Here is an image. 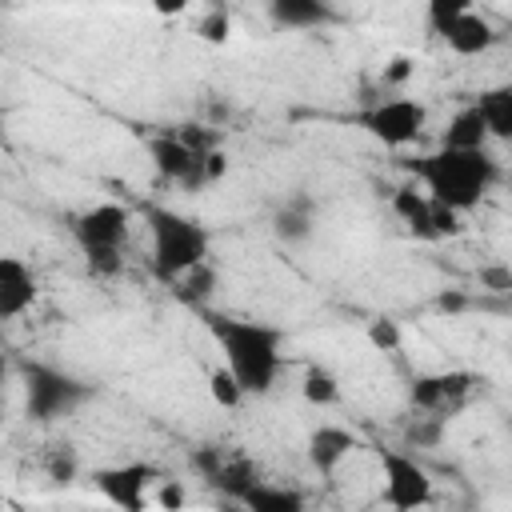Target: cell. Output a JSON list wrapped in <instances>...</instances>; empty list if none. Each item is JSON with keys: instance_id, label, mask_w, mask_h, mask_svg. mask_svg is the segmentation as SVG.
<instances>
[{"instance_id": "obj_2", "label": "cell", "mask_w": 512, "mask_h": 512, "mask_svg": "<svg viewBox=\"0 0 512 512\" xmlns=\"http://www.w3.org/2000/svg\"><path fill=\"white\" fill-rule=\"evenodd\" d=\"M428 200L448 208H476L500 184V160L488 148H436L432 156L412 164Z\"/></svg>"}, {"instance_id": "obj_20", "label": "cell", "mask_w": 512, "mask_h": 512, "mask_svg": "<svg viewBox=\"0 0 512 512\" xmlns=\"http://www.w3.org/2000/svg\"><path fill=\"white\" fill-rule=\"evenodd\" d=\"M256 480H260V468H256L248 456H224V464L208 476V484L220 488V492L232 496V500H240Z\"/></svg>"}, {"instance_id": "obj_37", "label": "cell", "mask_w": 512, "mask_h": 512, "mask_svg": "<svg viewBox=\"0 0 512 512\" xmlns=\"http://www.w3.org/2000/svg\"><path fill=\"white\" fill-rule=\"evenodd\" d=\"M152 4V12H160V16H180L184 8H188V0H148Z\"/></svg>"}, {"instance_id": "obj_21", "label": "cell", "mask_w": 512, "mask_h": 512, "mask_svg": "<svg viewBox=\"0 0 512 512\" xmlns=\"http://www.w3.org/2000/svg\"><path fill=\"white\" fill-rule=\"evenodd\" d=\"M172 292H176V300H180V304H192V308L208 304V300H212V292H216V268H212L208 260L192 264L188 272H180V276L172 280Z\"/></svg>"}, {"instance_id": "obj_11", "label": "cell", "mask_w": 512, "mask_h": 512, "mask_svg": "<svg viewBox=\"0 0 512 512\" xmlns=\"http://www.w3.org/2000/svg\"><path fill=\"white\" fill-rule=\"evenodd\" d=\"M36 276L20 256H0V320H16L36 304Z\"/></svg>"}, {"instance_id": "obj_40", "label": "cell", "mask_w": 512, "mask_h": 512, "mask_svg": "<svg viewBox=\"0 0 512 512\" xmlns=\"http://www.w3.org/2000/svg\"><path fill=\"white\" fill-rule=\"evenodd\" d=\"M0 504H4V496H0Z\"/></svg>"}, {"instance_id": "obj_9", "label": "cell", "mask_w": 512, "mask_h": 512, "mask_svg": "<svg viewBox=\"0 0 512 512\" xmlns=\"http://www.w3.org/2000/svg\"><path fill=\"white\" fill-rule=\"evenodd\" d=\"M148 152H152V164H156V172H160L164 180H172V184H180V188H188V192H200V188L208 184V180H204V164H200L204 152H192L188 144H180L176 132L152 140Z\"/></svg>"}, {"instance_id": "obj_7", "label": "cell", "mask_w": 512, "mask_h": 512, "mask_svg": "<svg viewBox=\"0 0 512 512\" xmlns=\"http://www.w3.org/2000/svg\"><path fill=\"white\" fill-rule=\"evenodd\" d=\"M96 492L104 500H112L116 508H144V492L152 484H160V472L144 460H132V464H116V468H100L96 476Z\"/></svg>"}, {"instance_id": "obj_1", "label": "cell", "mask_w": 512, "mask_h": 512, "mask_svg": "<svg viewBox=\"0 0 512 512\" xmlns=\"http://www.w3.org/2000/svg\"><path fill=\"white\" fill-rule=\"evenodd\" d=\"M216 348L224 352L228 372L240 380V388L248 396H268L276 376H280V348H284V332L260 320H240V316H204Z\"/></svg>"}, {"instance_id": "obj_31", "label": "cell", "mask_w": 512, "mask_h": 512, "mask_svg": "<svg viewBox=\"0 0 512 512\" xmlns=\"http://www.w3.org/2000/svg\"><path fill=\"white\" fill-rule=\"evenodd\" d=\"M224 456H228L224 448H216V444H200V448L188 456V464H192V472H196V476H204V480H208V476L224 464Z\"/></svg>"}, {"instance_id": "obj_25", "label": "cell", "mask_w": 512, "mask_h": 512, "mask_svg": "<svg viewBox=\"0 0 512 512\" xmlns=\"http://www.w3.org/2000/svg\"><path fill=\"white\" fill-rule=\"evenodd\" d=\"M460 216H464L460 208H448V204L428 200V220H432L436 240H444V236H460V232H464V220H460Z\"/></svg>"}, {"instance_id": "obj_14", "label": "cell", "mask_w": 512, "mask_h": 512, "mask_svg": "<svg viewBox=\"0 0 512 512\" xmlns=\"http://www.w3.org/2000/svg\"><path fill=\"white\" fill-rule=\"evenodd\" d=\"M312 224H316V200L312 196H292L288 204H280V212L272 216V232L284 240V244H304L312 236Z\"/></svg>"}, {"instance_id": "obj_18", "label": "cell", "mask_w": 512, "mask_h": 512, "mask_svg": "<svg viewBox=\"0 0 512 512\" xmlns=\"http://www.w3.org/2000/svg\"><path fill=\"white\" fill-rule=\"evenodd\" d=\"M480 116H484V128H488V140H508L512 136V88H488L480 92L476 100Z\"/></svg>"}, {"instance_id": "obj_19", "label": "cell", "mask_w": 512, "mask_h": 512, "mask_svg": "<svg viewBox=\"0 0 512 512\" xmlns=\"http://www.w3.org/2000/svg\"><path fill=\"white\" fill-rule=\"evenodd\" d=\"M240 504H244V508H252V512H300V508H304V496H300L296 488L256 480V484L240 496Z\"/></svg>"}, {"instance_id": "obj_26", "label": "cell", "mask_w": 512, "mask_h": 512, "mask_svg": "<svg viewBox=\"0 0 512 512\" xmlns=\"http://www.w3.org/2000/svg\"><path fill=\"white\" fill-rule=\"evenodd\" d=\"M84 264L92 276H116L124 268L120 248H84Z\"/></svg>"}, {"instance_id": "obj_30", "label": "cell", "mask_w": 512, "mask_h": 512, "mask_svg": "<svg viewBox=\"0 0 512 512\" xmlns=\"http://www.w3.org/2000/svg\"><path fill=\"white\" fill-rule=\"evenodd\" d=\"M368 340H372V348H380V352H396V348H400V324H396V320H372V324H368Z\"/></svg>"}, {"instance_id": "obj_24", "label": "cell", "mask_w": 512, "mask_h": 512, "mask_svg": "<svg viewBox=\"0 0 512 512\" xmlns=\"http://www.w3.org/2000/svg\"><path fill=\"white\" fill-rule=\"evenodd\" d=\"M196 36H200L204 44H228V36H232V16H228L224 8H212L208 16H200Z\"/></svg>"}, {"instance_id": "obj_28", "label": "cell", "mask_w": 512, "mask_h": 512, "mask_svg": "<svg viewBox=\"0 0 512 512\" xmlns=\"http://www.w3.org/2000/svg\"><path fill=\"white\" fill-rule=\"evenodd\" d=\"M424 4H428V24L440 32L448 20H456L460 12H468L476 0H424Z\"/></svg>"}, {"instance_id": "obj_15", "label": "cell", "mask_w": 512, "mask_h": 512, "mask_svg": "<svg viewBox=\"0 0 512 512\" xmlns=\"http://www.w3.org/2000/svg\"><path fill=\"white\" fill-rule=\"evenodd\" d=\"M268 16L276 28H320L332 20L328 0H268Z\"/></svg>"}, {"instance_id": "obj_17", "label": "cell", "mask_w": 512, "mask_h": 512, "mask_svg": "<svg viewBox=\"0 0 512 512\" xmlns=\"http://www.w3.org/2000/svg\"><path fill=\"white\" fill-rule=\"evenodd\" d=\"M440 148H488V128H484V116L476 104L460 108L444 132H440Z\"/></svg>"}, {"instance_id": "obj_36", "label": "cell", "mask_w": 512, "mask_h": 512, "mask_svg": "<svg viewBox=\"0 0 512 512\" xmlns=\"http://www.w3.org/2000/svg\"><path fill=\"white\" fill-rule=\"evenodd\" d=\"M464 308H468L464 292H440L436 296V312H464Z\"/></svg>"}, {"instance_id": "obj_4", "label": "cell", "mask_w": 512, "mask_h": 512, "mask_svg": "<svg viewBox=\"0 0 512 512\" xmlns=\"http://www.w3.org/2000/svg\"><path fill=\"white\" fill-rule=\"evenodd\" d=\"M84 400H92V384L60 372V368H48V364H28L24 368V404H28L32 420L48 424V420L72 416Z\"/></svg>"}, {"instance_id": "obj_8", "label": "cell", "mask_w": 512, "mask_h": 512, "mask_svg": "<svg viewBox=\"0 0 512 512\" xmlns=\"http://www.w3.org/2000/svg\"><path fill=\"white\" fill-rule=\"evenodd\" d=\"M128 208L120 204H92L72 220V236L80 248H120L128 240Z\"/></svg>"}, {"instance_id": "obj_29", "label": "cell", "mask_w": 512, "mask_h": 512, "mask_svg": "<svg viewBox=\"0 0 512 512\" xmlns=\"http://www.w3.org/2000/svg\"><path fill=\"white\" fill-rule=\"evenodd\" d=\"M176 140H180V144H188L192 152H208V148H220V136H216V128H200V124H184V128H176Z\"/></svg>"}, {"instance_id": "obj_10", "label": "cell", "mask_w": 512, "mask_h": 512, "mask_svg": "<svg viewBox=\"0 0 512 512\" xmlns=\"http://www.w3.org/2000/svg\"><path fill=\"white\" fill-rule=\"evenodd\" d=\"M472 384H476L472 372H424L412 380L408 400L424 412H448L472 392Z\"/></svg>"}, {"instance_id": "obj_12", "label": "cell", "mask_w": 512, "mask_h": 512, "mask_svg": "<svg viewBox=\"0 0 512 512\" xmlns=\"http://www.w3.org/2000/svg\"><path fill=\"white\" fill-rule=\"evenodd\" d=\"M440 36H444V44L456 52V56H480V52H488L492 44H496V28H492V20L488 16H480V12H460L456 20H448L444 28H440Z\"/></svg>"}, {"instance_id": "obj_16", "label": "cell", "mask_w": 512, "mask_h": 512, "mask_svg": "<svg viewBox=\"0 0 512 512\" xmlns=\"http://www.w3.org/2000/svg\"><path fill=\"white\" fill-rule=\"evenodd\" d=\"M392 212L408 224L412 236H420V240H436L432 220H428V192H424L420 184H400V188H392Z\"/></svg>"}, {"instance_id": "obj_13", "label": "cell", "mask_w": 512, "mask_h": 512, "mask_svg": "<svg viewBox=\"0 0 512 512\" xmlns=\"http://www.w3.org/2000/svg\"><path fill=\"white\" fill-rule=\"evenodd\" d=\"M360 448V440L348 432V428H336V424H320L312 436H308V460H312V468L316 472H336V464L348 456V452H356Z\"/></svg>"}, {"instance_id": "obj_34", "label": "cell", "mask_w": 512, "mask_h": 512, "mask_svg": "<svg viewBox=\"0 0 512 512\" xmlns=\"http://www.w3.org/2000/svg\"><path fill=\"white\" fill-rule=\"evenodd\" d=\"M156 504H160V508H180V504H184V488H180L176 480H164V476H160V492H156Z\"/></svg>"}, {"instance_id": "obj_39", "label": "cell", "mask_w": 512, "mask_h": 512, "mask_svg": "<svg viewBox=\"0 0 512 512\" xmlns=\"http://www.w3.org/2000/svg\"><path fill=\"white\" fill-rule=\"evenodd\" d=\"M4 120H8V116H4V108H0V144H4Z\"/></svg>"}, {"instance_id": "obj_35", "label": "cell", "mask_w": 512, "mask_h": 512, "mask_svg": "<svg viewBox=\"0 0 512 512\" xmlns=\"http://www.w3.org/2000/svg\"><path fill=\"white\" fill-rule=\"evenodd\" d=\"M480 284L492 288V292H508L512 288V272L508 268H484L480 272Z\"/></svg>"}, {"instance_id": "obj_41", "label": "cell", "mask_w": 512, "mask_h": 512, "mask_svg": "<svg viewBox=\"0 0 512 512\" xmlns=\"http://www.w3.org/2000/svg\"><path fill=\"white\" fill-rule=\"evenodd\" d=\"M0 352H4V348H0Z\"/></svg>"}, {"instance_id": "obj_5", "label": "cell", "mask_w": 512, "mask_h": 512, "mask_svg": "<svg viewBox=\"0 0 512 512\" xmlns=\"http://www.w3.org/2000/svg\"><path fill=\"white\" fill-rule=\"evenodd\" d=\"M424 120H428V112H424V104L412 100V96L380 100V104H372V108H364V112L356 116V124H360L368 136H376L384 148H408V144L424 132Z\"/></svg>"}, {"instance_id": "obj_3", "label": "cell", "mask_w": 512, "mask_h": 512, "mask_svg": "<svg viewBox=\"0 0 512 512\" xmlns=\"http://www.w3.org/2000/svg\"><path fill=\"white\" fill-rule=\"evenodd\" d=\"M148 236H152V272L160 280H176L192 264L208 260V228L176 208H148Z\"/></svg>"}, {"instance_id": "obj_6", "label": "cell", "mask_w": 512, "mask_h": 512, "mask_svg": "<svg viewBox=\"0 0 512 512\" xmlns=\"http://www.w3.org/2000/svg\"><path fill=\"white\" fill-rule=\"evenodd\" d=\"M380 468H384V504L408 512V508H420L432 500V480L416 464V456L388 448V452H380Z\"/></svg>"}, {"instance_id": "obj_38", "label": "cell", "mask_w": 512, "mask_h": 512, "mask_svg": "<svg viewBox=\"0 0 512 512\" xmlns=\"http://www.w3.org/2000/svg\"><path fill=\"white\" fill-rule=\"evenodd\" d=\"M4 380H8V356L0 352V392H4Z\"/></svg>"}, {"instance_id": "obj_23", "label": "cell", "mask_w": 512, "mask_h": 512, "mask_svg": "<svg viewBox=\"0 0 512 512\" xmlns=\"http://www.w3.org/2000/svg\"><path fill=\"white\" fill-rule=\"evenodd\" d=\"M208 396H212L220 408H240V400H244L248 392H244L240 380L228 372V364H220V368L208 372Z\"/></svg>"}, {"instance_id": "obj_32", "label": "cell", "mask_w": 512, "mask_h": 512, "mask_svg": "<svg viewBox=\"0 0 512 512\" xmlns=\"http://www.w3.org/2000/svg\"><path fill=\"white\" fill-rule=\"evenodd\" d=\"M412 72H416V64H412L408 56H392V60L384 64L380 80H384V84H408V80H412Z\"/></svg>"}, {"instance_id": "obj_22", "label": "cell", "mask_w": 512, "mask_h": 512, "mask_svg": "<svg viewBox=\"0 0 512 512\" xmlns=\"http://www.w3.org/2000/svg\"><path fill=\"white\" fill-rule=\"evenodd\" d=\"M300 392H304V400H308V404L328 408V404H336V400H340V380H336L328 368L308 364V368H304V380H300Z\"/></svg>"}, {"instance_id": "obj_27", "label": "cell", "mask_w": 512, "mask_h": 512, "mask_svg": "<svg viewBox=\"0 0 512 512\" xmlns=\"http://www.w3.org/2000/svg\"><path fill=\"white\" fill-rule=\"evenodd\" d=\"M48 476H52L56 484H68V480L76 476V452H72L68 444H56V448L48 452Z\"/></svg>"}, {"instance_id": "obj_33", "label": "cell", "mask_w": 512, "mask_h": 512, "mask_svg": "<svg viewBox=\"0 0 512 512\" xmlns=\"http://www.w3.org/2000/svg\"><path fill=\"white\" fill-rule=\"evenodd\" d=\"M200 164H204V180L216 184V180H224V172H228V152H224V148H208V152L200 156Z\"/></svg>"}]
</instances>
